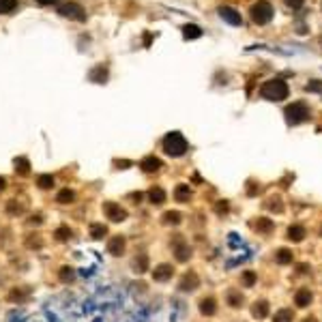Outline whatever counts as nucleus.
I'll list each match as a JSON object with an SVG mask.
<instances>
[{
	"mask_svg": "<svg viewBox=\"0 0 322 322\" xmlns=\"http://www.w3.org/2000/svg\"><path fill=\"white\" fill-rule=\"evenodd\" d=\"M303 322H318V320H316V318H305Z\"/></svg>",
	"mask_w": 322,
	"mask_h": 322,
	"instance_id": "nucleus-38",
	"label": "nucleus"
},
{
	"mask_svg": "<svg viewBox=\"0 0 322 322\" xmlns=\"http://www.w3.org/2000/svg\"><path fill=\"white\" fill-rule=\"evenodd\" d=\"M198 284H200V279L196 273H187L183 277V282H181V290L185 292H189V290H196L198 288Z\"/></svg>",
	"mask_w": 322,
	"mask_h": 322,
	"instance_id": "nucleus-13",
	"label": "nucleus"
},
{
	"mask_svg": "<svg viewBox=\"0 0 322 322\" xmlns=\"http://www.w3.org/2000/svg\"><path fill=\"white\" fill-rule=\"evenodd\" d=\"M183 37L191 41V39H200L202 37V28H200L198 24H185L183 26Z\"/></svg>",
	"mask_w": 322,
	"mask_h": 322,
	"instance_id": "nucleus-10",
	"label": "nucleus"
},
{
	"mask_svg": "<svg viewBox=\"0 0 322 322\" xmlns=\"http://www.w3.org/2000/svg\"><path fill=\"white\" fill-rule=\"evenodd\" d=\"M267 314H269V303L267 301H256V303L252 305V316L254 318L262 320V318H267Z\"/></svg>",
	"mask_w": 322,
	"mask_h": 322,
	"instance_id": "nucleus-9",
	"label": "nucleus"
},
{
	"mask_svg": "<svg viewBox=\"0 0 322 322\" xmlns=\"http://www.w3.org/2000/svg\"><path fill=\"white\" fill-rule=\"evenodd\" d=\"M4 189V178H0V191Z\"/></svg>",
	"mask_w": 322,
	"mask_h": 322,
	"instance_id": "nucleus-37",
	"label": "nucleus"
},
{
	"mask_svg": "<svg viewBox=\"0 0 322 322\" xmlns=\"http://www.w3.org/2000/svg\"><path fill=\"white\" fill-rule=\"evenodd\" d=\"M189 256H191V254H189V247L181 241V243L176 245V260H178V262H185V260H189Z\"/></svg>",
	"mask_w": 322,
	"mask_h": 322,
	"instance_id": "nucleus-23",
	"label": "nucleus"
},
{
	"mask_svg": "<svg viewBox=\"0 0 322 322\" xmlns=\"http://www.w3.org/2000/svg\"><path fill=\"white\" fill-rule=\"evenodd\" d=\"M163 219H166V224H178V221H181V215H178V213H166V215H163Z\"/></svg>",
	"mask_w": 322,
	"mask_h": 322,
	"instance_id": "nucleus-28",
	"label": "nucleus"
},
{
	"mask_svg": "<svg viewBox=\"0 0 322 322\" xmlns=\"http://www.w3.org/2000/svg\"><path fill=\"white\" fill-rule=\"evenodd\" d=\"M200 312H202L204 316H213V314L217 312L215 299H202V301H200Z\"/></svg>",
	"mask_w": 322,
	"mask_h": 322,
	"instance_id": "nucleus-18",
	"label": "nucleus"
},
{
	"mask_svg": "<svg viewBox=\"0 0 322 322\" xmlns=\"http://www.w3.org/2000/svg\"><path fill=\"white\" fill-rule=\"evenodd\" d=\"M243 282H245V286L249 288V286L256 284V273H252V271H245V275H243Z\"/></svg>",
	"mask_w": 322,
	"mask_h": 322,
	"instance_id": "nucleus-31",
	"label": "nucleus"
},
{
	"mask_svg": "<svg viewBox=\"0 0 322 322\" xmlns=\"http://www.w3.org/2000/svg\"><path fill=\"white\" fill-rule=\"evenodd\" d=\"M228 303H230L232 307H241L243 295H241V292H236V290H230V292H228Z\"/></svg>",
	"mask_w": 322,
	"mask_h": 322,
	"instance_id": "nucleus-24",
	"label": "nucleus"
},
{
	"mask_svg": "<svg viewBox=\"0 0 322 322\" xmlns=\"http://www.w3.org/2000/svg\"><path fill=\"white\" fill-rule=\"evenodd\" d=\"M312 299H314V295L310 292V288H301L295 295V303H297V307H307L312 303Z\"/></svg>",
	"mask_w": 322,
	"mask_h": 322,
	"instance_id": "nucleus-8",
	"label": "nucleus"
},
{
	"mask_svg": "<svg viewBox=\"0 0 322 322\" xmlns=\"http://www.w3.org/2000/svg\"><path fill=\"white\" fill-rule=\"evenodd\" d=\"M92 234H95V239H101V234H105V228L103 226H95L92 228Z\"/></svg>",
	"mask_w": 322,
	"mask_h": 322,
	"instance_id": "nucleus-33",
	"label": "nucleus"
},
{
	"mask_svg": "<svg viewBox=\"0 0 322 322\" xmlns=\"http://www.w3.org/2000/svg\"><path fill=\"white\" fill-rule=\"evenodd\" d=\"M267 206H269L271 211H275V213H282V211H284V204H282V200H279V198H275V200H271V202H269Z\"/></svg>",
	"mask_w": 322,
	"mask_h": 322,
	"instance_id": "nucleus-26",
	"label": "nucleus"
},
{
	"mask_svg": "<svg viewBox=\"0 0 322 322\" xmlns=\"http://www.w3.org/2000/svg\"><path fill=\"white\" fill-rule=\"evenodd\" d=\"M71 200H73V191H69V189H64L60 196H58V202L60 204H67V202H71Z\"/></svg>",
	"mask_w": 322,
	"mask_h": 322,
	"instance_id": "nucleus-29",
	"label": "nucleus"
},
{
	"mask_svg": "<svg viewBox=\"0 0 322 322\" xmlns=\"http://www.w3.org/2000/svg\"><path fill=\"white\" fill-rule=\"evenodd\" d=\"M172 273H174V269H172L170 264H161V267H157L153 271V277L157 279V282H166V279L172 277Z\"/></svg>",
	"mask_w": 322,
	"mask_h": 322,
	"instance_id": "nucleus-12",
	"label": "nucleus"
},
{
	"mask_svg": "<svg viewBox=\"0 0 322 322\" xmlns=\"http://www.w3.org/2000/svg\"><path fill=\"white\" fill-rule=\"evenodd\" d=\"M292 320H295V312L290 307H284V310L275 312V316H273V322H292Z\"/></svg>",
	"mask_w": 322,
	"mask_h": 322,
	"instance_id": "nucleus-16",
	"label": "nucleus"
},
{
	"mask_svg": "<svg viewBox=\"0 0 322 322\" xmlns=\"http://www.w3.org/2000/svg\"><path fill=\"white\" fill-rule=\"evenodd\" d=\"M286 234H288V241H292V243H301L307 236V232H305L303 226H290Z\"/></svg>",
	"mask_w": 322,
	"mask_h": 322,
	"instance_id": "nucleus-11",
	"label": "nucleus"
},
{
	"mask_svg": "<svg viewBox=\"0 0 322 322\" xmlns=\"http://www.w3.org/2000/svg\"><path fill=\"white\" fill-rule=\"evenodd\" d=\"M148 198H150V202L153 204H163L166 202V191H163L161 187H153L148 191Z\"/></svg>",
	"mask_w": 322,
	"mask_h": 322,
	"instance_id": "nucleus-19",
	"label": "nucleus"
},
{
	"mask_svg": "<svg viewBox=\"0 0 322 322\" xmlns=\"http://www.w3.org/2000/svg\"><path fill=\"white\" fill-rule=\"evenodd\" d=\"M174 198H176V202H189V198H191L189 185H178L174 191Z\"/></svg>",
	"mask_w": 322,
	"mask_h": 322,
	"instance_id": "nucleus-17",
	"label": "nucleus"
},
{
	"mask_svg": "<svg viewBox=\"0 0 322 322\" xmlns=\"http://www.w3.org/2000/svg\"><path fill=\"white\" fill-rule=\"evenodd\" d=\"M307 269H310L307 264H299V273H307Z\"/></svg>",
	"mask_w": 322,
	"mask_h": 322,
	"instance_id": "nucleus-36",
	"label": "nucleus"
},
{
	"mask_svg": "<svg viewBox=\"0 0 322 322\" xmlns=\"http://www.w3.org/2000/svg\"><path fill=\"white\" fill-rule=\"evenodd\" d=\"M140 168L144 170V172H157V170L161 168V161L157 159V157L150 155V157H146V159H142V161H140Z\"/></svg>",
	"mask_w": 322,
	"mask_h": 322,
	"instance_id": "nucleus-14",
	"label": "nucleus"
},
{
	"mask_svg": "<svg viewBox=\"0 0 322 322\" xmlns=\"http://www.w3.org/2000/svg\"><path fill=\"white\" fill-rule=\"evenodd\" d=\"M252 19H254V24L258 26H264V24H269L271 19H273L275 15V11H273V6H271V2H267V0H258V2L252 6Z\"/></svg>",
	"mask_w": 322,
	"mask_h": 322,
	"instance_id": "nucleus-4",
	"label": "nucleus"
},
{
	"mask_svg": "<svg viewBox=\"0 0 322 322\" xmlns=\"http://www.w3.org/2000/svg\"><path fill=\"white\" fill-rule=\"evenodd\" d=\"M58 13L62 17H69V19H77V21L86 19V13H84V9L77 2H64V4H60Z\"/></svg>",
	"mask_w": 322,
	"mask_h": 322,
	"instance_id": "nucleus-5",
	"label": "nucleus"
},
{
	"mask_svg": "<svg viewBox=\"0 0 322 322\" xmlns=\"http://www.w3.org/2000/svg\"><path fill=\"white\" fill-rule=\"evenodd\" d=\"M15 170L19 172V174H26V172H28V159H24V157L15 159Z\"/></svg>",
	"mask_w": 322,
	"mask_h": 322,
	"instance_id": "nucleus-25",
	"label": "nucleus"
},
{
	"mask_svg": "<svg viewBox=\"0 0 322 322\" xmlns=\"http://www.w3.org/2000/svg\"><path fill=\"white\" fill-rule=\"evenodd\" d=\"M105 213L110 215L112 221H123L125 219V211L120 209V206H116V204H107L105 206Z\"/></svg>",
	"mask_w": 322,
	"mask_h": 322,
	"instance_id": "nucleus-15",
	"label": "nucleus"
},
{
	"mask_svg": "<svg viewBox=\"0 0 322 322\" xmlns=\"http://www.w3.org/2000/svg\"><path fill=\"white\" fill-rule=\"evenodd\" d=\"M254 228H256L258 232H271V230H273V221L267 219V217H260V219H258L256 224H254Z\"/></svg>",
	"mask_w": 322,
	"mask_h": 322,
	"instance_id": "nucleus-22",
	"label": "nucleus"
},
{
	"mask_svg": "<svg viewBox=\"0 0 322 322\" xmlns=\"http://www.w3.org/2000/svg\"><path fill=\"white\" fill-rule=\"evenodd\" d=\"M284 116H286V123H288L290 127H297L301 123H305V120H310V107H307L303 101H295L284 110Z\"/></svg>",
	"mask_w": 322,
	"mask_h": 322,
	"instance_id": "nucleus-3",
	"label": "nucleus"
},
{
	"mask_svg": "<svg viewBox=\"0 0 322 322\" xmlns=\"http://www.w3.org/2000/svg\"><path fill=\"white\" fill-rule=\"evenodd\" d=\"M219 17L228 21L230 26H241L243 24V17H241V13L234 9V6H221L219 9Z\"/></svg>",
	"mask_w": 322,
	"mask_h": 322,
	"instance_id": "nucleus-6",
	"label": "nucleus"
},
{
	"mask_svg": "<svg viewBox=\"0 0 322 322\" xmlns=\"http://www.w3.org/2000/svg\"><path fill=\"white\" fill-rule=\"evenodd\" d=\"M187 148H189L187 140H185V135L178 133V131H172L163 138V150H166L170 157H183L185 153H187Z\"/></svg>",
	"mask_w": 322,
	"mask_h": 322,
	"instance_id": "nucleus-2",
	"label": "nucleus"
},
{
	"mask_svg": "<svg viewBox=\"0 0 322 322\" xmlns=\"http://www.w3.org/2000/svg\"><path fill=\"white\" fill-rule=\"evenodd\" d=\"M284 2L288 4L290 9H301V6H303V2H305V0H284Z\"/></svg>",
	"mask_w": 322,
	"mask_h": 322,
	"instance_id": "nucleus-32",
	"label": "nucleus"
},
{
	"mask_svg": "<svg viewBox=\"0 0 322 322\" xmlns=\"http://www.w3.org/2000/svg\"><path fill=\"white\" fill-rule=\"evenodd\" d=\"M88 80L95 82V84H105L107 82V67L105 64H97V67L88 73Z\"/></svg>",
	"mask_w": 322,
	"mask_h": 322,
	"instance_id": "nucleus-7",
	"label": "nucleus"
},
{
	"mask_svg": "<svg viewBox=\"0 0 322 322\" xmlns=\"http://www.w3.org/2000/svg\"><path fill=\"white\" fill-rule=\"evenodd\" d=\"M52 185H54V178L52 176H39V187L47 189V187H52Z\"/></svg>",
	"mask_w": 322,
	"mask_h": 322,
	"instance_id": "nucleus-30",
	"label": "nucleus"
},
{
	"mask_svg": "<svg viewBox=\"0 0 322 322\" xmlns=\"http://www.w3.org/2000/svg\"><path fill=\"white\" fill-rule=\"evenodd\" d=\"M17 9V0H0V15H9Z\"/></svg>",
	"mask_w": 322,
	"mask_h": 322,
	"instance_id": "nucleus-21",
	"label": "nucleus"
},
{
	"mask_svg": "<svg viewBox=\"0 0 322 322\" xmlns=\"http://www.w3.org/2000/svg\"><path fill=\"white\" fill-rule=\"evenodd\" d=\"M39 4H54V2H58V0H37Z\"/></svg>",
	"mask_w": 322,
	"mask_h": 322,
	"instance_id": "nucleus-35",
	"label": "nucleus"
},
{
	"mask_svg": "<svg viewBox=\"0 0 322 322\" xmlns=\"http://www.w3.org/2000/svg\"><path fill=\"white\" fill-rule=\"evenodd\" d=\"M292 258H295V254H292L290 249H286V247L277 249V254H275L277 264H290V262H292Z\"/></svg>",
	"mask_w": 322,
	"mask_h": 322,
	"instance_id": "nucleus-20",
	"label": "nucleus"
},
{
	"mask_svg": "<svg viewBox=\"0 0 322 322\" xmlns=\"http://www.w3.org/2000/svg\"><path fill=\"white\" fill-rule=\"evenodd\" d=\"M260 97L267 99V101H284V99L288 97V84H286L282 77L267 80L260 86Z\"/></svg>",
	"mask_w": 322,
	"mask_h": 322,
	"instance_id": "nucleus-1",
	"label": "nucleus"
},
{
	"mask_svg": "<svg viewBox=\"0 0 322 322\" xmlns=\"http://www.w3.org/2000/svg\"><path fill=\"white\" fill-rule=\"evenodd\" d=\"M305 90H307V92H322V84H320L318 80H312L310 84L305 86Z\"/></svg>",
	"mask_w": 322,
	"mask_h": 322,
	"instance_id": "nucleus-27",
	"label": "nucleus"
},
{
	"mask_svg": "<svg viewBox=\"0 0 322 322\" xmlns=\"http://www.w3.org/2000/svg\"><path fill=\"white\" fill-rule=\"evenodd\" d=\"M228 211V202H224V204H217V213H226Z\"/></svg>",
	"mask_w": 322,
	"mask_h": 322,
	"instance_id": "nucleus-34",
	"label": "nucleus"
}]
</instances>
